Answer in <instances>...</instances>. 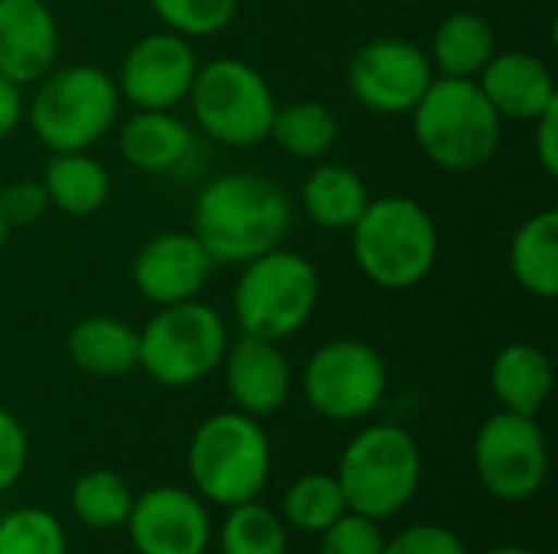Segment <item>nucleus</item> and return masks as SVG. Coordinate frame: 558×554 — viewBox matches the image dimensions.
<instances>
[{
  "instance_id": "f257e3e1",
  "label": "nucleus",
  "mask_w": 558,
  "mask_h": 554,
  "mask_svg": "<svg viewBox=\"0 0 558 554\" xmlns=\"http://www.w3.org/2000/svg\"><path fill=\"white\" fill-rule=\"evenodd\" d=\"M294 222L288 193L262 173L213 176L193 206V235L216 264H245L278 248Z\"/></svg>"
},
{
  "instance_id": "f03ea898",
  "label": "nucleus",
  "mask_w": 558,
  "mask_h": 554,
  "mask_svg": "<svg viewBox=\"0 0 558 554\" xmlns=\"http://www.w3.org/2000/svg\"><path fill=\"white\" fill-rule=\"evenodd\" d=\"M350 251L366 281L383 291H409L435 271L441 238L418 199L379 196L353 222Z\"/></svg>"
},
{
  "instance_id": "7ed1b4c3",
  "label": "nucleus",
  "mask_w": 558,
  "mask_h": 554,
  "mask_svg": "<svg viewBox=\"0 0 558 554\" xmlns=\"http://www.w3.org/2000/svg\"><path fill=\"white\" fill-rule=\"evenodd\" d=\"M409 118L418 150L448 173L481 170L504 140V118L490 108L474 78L435 75Z\"/></svg>"
},
{
  "instance_id": "20e7f679",
  "label": "nucleus",
  "mask_w": 558,
  "mask_h": 554,
  "mask_svg": "<svg viewBox=\"0 0 558 554\" xmlns=\"http://www.w3.org/2000/svg\"><path fill=\"white\" fill-rule=\"evenodd\" d=\"M186 473L193 493L222 509L258 500L271 477V441L262 421L239 408L209 415L190 438Z\"/></svg>"
},
{
  "instance_id": "39448f33",
  "label": "nucleus",
  "mask_w": 558,
  "mask_h": 554,
  "mask_svg": "<svg viewBox=\"0 0 558 554\" xmlns=\"http://www.w3.org/2000/svg\"><path fill=\"white\" fill-rule=\"evenodd\" d=\"M121 95L114 78L88 62L62 65L36 82L23 121L52 153L92 150L114 127Z\"/></svg>"
},
{
  "instance_id": "423d86ee",
  "label": "nucleus",
  "mask_w": 558,
  "mask_h": 554,
  "mask_svg": "<svg viewBox=\"0 0 558 554\" xmlns=\"http://www.w3.org/2000/svg\"><path fill=\"white\" fill-rule=\"evenodd\" d=\"M422 473V447L405 428L369 424L350 438L333 477L350 513L386 522L415 500Z\"/></svg>"
},
{
  "instance_id": "0eeeda50",
  "label": "nucleus",
  "mask_w": 558,
  "mask_h": 554,
  "mask_svg": "<svg viewBox=\"0 0 558 554\" xmlns=\"http://www.w3.org/2000/svg\"><path fill=\"white\" fill-rule=\"evenodd\" d=\"M320 304L314 261L291 248H271L242 264L232 291V317L245 336L281 343L301 333Z\"/></svg>"
},
{
  "instance_id": "6e6552de",
  "label": "nucleus",
  "mask_w": 558,
  "mask_h": 554,
  "mask_svg": "<svg viewBox=\"0 0 558 554\" xmlns=\"http://www.w3.org/2000/svg\"><path fill=\"white\" fill-rule=\"evenodd\" d=\"M226 346L229 330L216 307L199 297L167 304L137 330V369L163 389H190L222 366Z\"/></svg>"
},
{
  "instance_id": "1a4fd4ad",
  "label": "nucleus",
  "mask_w": 558,
  "mask_h": 554,
  "mask_svg": "<svg viewBox=\"0 0 558 554\" xmlns=\"http://www.w3.org/2000/svg\"><path fill=\"white\" fill-rule=\"evenodd\" d=\"M196 127L232 150H248L268 140L275 118V91L268 78L235 56L209 59L196 69L186 95Z\"/></svg>"
},
{
  "instance_id": "9d476101",
  "label": "nucleus",
  "mask_w": 558,
  "mask_h": 554,
  "mask_svg": "<svg viewBox=\"0 0 558 554\" xmlns=\"http://www.w3.org/2000/svg\"><path fill=\"white\" fill-rule=\"evenodd\" d=\"M389 392V369L366 340L340 336L311 353L301 372V395L324 421L350 424L369 418Z\"/></svg>"
},
{
  "instance_id": "9b49d317",
  "label": "nucleus",
  "mask_w": 558,
  "mask_h": 554,
  "mask_svg": "<svg viewBox=\"0 0 558 554\" xmlns=\"http://www.w3.org/2000/svg\"><path fill=\"white\" fill-rule=\"evenodd\" d=\"M471 464L494 500L526 503L549 480V444L536 418L500 408L477 428Z\"/></svg>"
},
{
  "instance_id": "f8f14e48",
  "label": "nucleus",
  "mask_w": 558,
  "mask_h": 554,
  "mask_svg": "<svg viewBox=\"0 0 558 554\" xmlns=\"http://www.w3.org/2000/svg\"><path fill=\"white\" fill-rule=\"evenodd\" d=\"M435 82L428 52L402 36H376L363 42L347 62V88L360 108L399 118L409 114L425 88Z\"/></svg>"
},
{
  "instance_id": "ddd939ff",
  "label": "nucleus",
  "mask_w": 558,
  "mask_h": 554,
  "mask_svg": "<svg viewBox=\"0 0 558 554\" xmlns=\"http://www.w3.org/2000/svg\"><path fill=\"white\" fill-rule=\"evenodd\" d=\"M199 59L193 39L157 29L141 36L121 59L118 69V95L134 108H177L186 101L190 85L196 78Z\"/></svg>"
},
{
  "instance_id": "4468645a",
  "label": "nucleus",
  "mask_w": 558,
  "mask_h": 554,
  "mask_svg": "<svg viewBox=\"0 0 558 554\" xmlns=\"http://www.w3.org/2000/svg\"><path fill=\"white\" fill-rule=\"evenodd\" d=\"M124 529L134 554H206L213 542L206 503L183 487H150L134 496Z\"/></svg>"
},
{
  "instance_id": "2eb2a0df",
  "label": "nucleus",
  "mask_w": 558,
  "mask_h": 554,
  "mask_svg": "<svg viewBox=\"0 0 558 554\" xmlns=\"http://www.w3.org/2000/svg\"><path fill=\"white\" fill-rule=\"evenodd\" d=\"M216 261L193 232L170 229L150 235L131 258L134 291L157 307L196 300L209 284Z\"/></svg>"
},
{
  "instance_id": "dca6fc26",
  "label": "nucleus",
  "mask_w": 558,
  "mask_h": 554,
  "mask_svg": "<svg viewBox=\"0 0 558 554\" xmlns=\"http://www.w3.org/2000/svg\"><path fill=\"white\" fill-rule=\"evenodd\" d=\"M219 369L226 376L232 405L252 418H268L281 411L284 402L291 398L294 372L281 346L271 340L245 336V333L235 343L229 340Z\"/></svg>"
},
{
  "instance_id": "f3484780",
  "label": "nucleus",
  "mask_w": 558,
  "mask_h": 554,
  "mask_svg": "<svg viewBox=\"0 0 558 554\" xmlns=\"http://www.w3.org/2000/svg\"><path fill=\"white\" fill-rule=\"evenodd\" d=\"M59 20L46 0H0V75L36 85L56 69Z\"/></svg>"
},
{
  "instance_id": "a211bd4d",
  "label": "nucleus",
  "mask_w": 558,
  "mask_h": 554,
  "mask_svg": "<svg viewBox=\"0 0 558 554\" xmlns=\"http://www.w3.org/2000/svg\"><path fill=\"white\" fill-rule=\"evenodd\" d=\"M504 121H536L558 101L553 69L530 49H497L474 78Z\"/></svg>"
},
{
  "instance_id": "6ab92c4d",
  "label": "nucleus",
  "mask_w": 558,
  "mask_h": 554,
  "mask_svg": "<svg viewBox=\"0 0 558 554\" xmlns=\"http://www.w3.org/2000/svg\"><path fill=\"white\" fill-rule=\"evenodd\" d=\"M118 150L141 173H167L190 157L193 127L170 108H137L118 131Z\"/></svg>"
},
{
  "instance_id": "aec40b11",
  "label": "nucleus",
  "mask_w": 558,
  "mask_h": 554,
  "mask_svg": "<svg viewBox=\"0 0 558 554\" xmlns=\"http://www.w3.org/2000/svg\"><path fill=\"white\" fill-rule=\"evenodd\" d=\"M553 359L536 343H507L490 362V392L504 411L536 418L553 395Z\"/></svg>"
},
{
  "instance_id": "412c9836",
  "label": "nucleus",
  "mask_w": 558,
  "mask_h": 554,
  "mask_svg": "<svg viewBox=\"0 0 558 554\" xmlns=\"http://www.w3.org/2000/svg\"><path fill=\"white\" fill-rule=\"evenodd\" d=\"M72 366L95 379H121L137 369V330L118 317L92 313L72 323L65 336Z\"/></svg>"
},
{
  "instance_id": "4be33fe9",
  "label": "nucleus",
  "mask_w": 558,
  "mask_h": 554,
  "mask_svg": "<svg viewBox=\"0 0 558 554\" xmlns=\"http://www.w3.org/2000/svg\"><path fill=\"white\" fill-rule=\"evenodd\" d=\"M369 206L363 176L343 163L317 160L301 183V212L327 232H350Z\"/></svg>"
},
{
  "instance_id": "5701e85b",
  "label": "nucleus",
  "mask_w": 558,
  "mask_h": 554,
  "mask_svg": "<svg viewBox=\"0 0 558 554\" xmlns=\"http://www.w3.org/2000/svg\"><path fill=\"white\" fill-rule=\"evenodd\" d=\"M425 52L432 59L435 75L477 78L497 52V29L477 10H454L435 26L432 46Z\"/></svg>"
},
{
  "instance_id": "b1692460",
  "label": "nucleus",
  "mask_w": 558,
  "mask_h": 554,
  "mask_svg": "<svg viewBox=\"0 0 558 554\" xmlns=\"http://www.w3.org/2000/svg\"><path fill=\"white\" fill-rule=\"evenodd\" d=\"M43 186L49 206L72 219L95 216L111 196V176L105 163H98L88 150L52 153L43 170Z\"/></svg>"
},
{
  "instance_id": "393cba45",
  "label": "nucleus",
  "mask_w": 558,
  "mask_h": 554,
  "mask_svg": "<svg viewBox=\"0 0 558 554\" xmlns=\"http://www.w3.org/2000/svg\"><path fill=\"white\" fill-rule=\"evenodd\" d=\"M510 271L513 281L539 297L556 300L558 297V212L543 209L530 216L510 242Z\"/></svg>"
},
{
  "instance_id": "a878e982",
  "label": "nucleus",
  "mask_w": 558,
  "mask_h": 554,
  "mask_svg": "<svg viewBox=\"0 0 558 554\" xmlns=\"http://www.w3.org/2000/svg\"><path fill=\"white\" fill-rule=\"evenodd\" d=\"M340 137V121L330 104L317 98H298L288 104L275 108L268 140H275L288 157L294 160H327L330 150L337 147Z\"/></svg>"
},
{
  "instance_id": "bb28decb",
  "label": "nucleus",
  "mask_w": 558,
  "mask_h": 554,
  "mask_svg": "<svg viewBox=\"0 0 558 554\" xmlns=\"http://www.w3.org/2000/svg\"><path fill=\"white\" fill-rule=\"evenodd\" d=\"M343 513H350V509H347L337 477L333 473H304L284 490L278 516L284 519V526H291L298 532L320 535Z\"/></svg>"
},
{
  "instance_id": "cd10ccee",
  "label": "nucleus",
  "mask_w": 558,
  "mask_h": 554,
  "mask_svg": "<svg viewBox=\"0 0 558 554\" xmlns=\"http://www.w3.org/2000/svg\"><path fill=\"white\" fill-rule=\"evenodd\" d=\"M134 493L128 480L114 470H88L72 483L69 506L75 519L95 532H111L121 529L128 513H131Z\"/></svg>"
},
{
  "instance_id": "c85d7f7f",
  "label": "nucleus",
  "mask_w": 558,
  "mask_h": 554,
  "mask_svg": "<svg viewBox=\"0 0 558 554\" xmlns=\"http://www.w3.org/2000/svg\"><path fill=\"white\" fill-rule=\"evenodd\" d=\"M219 554H288V526L258 500L229 506L219 526Z\"/></svg>"
},
{
  "instance_id": "c756f323",
  "label": "nucleus",
  "mask_w": 558,
  "mask_h": 554,
  "mask_svg": "<svg viewBox=\"0 0 558 554\" xmlns=\"http://www.w3.org/2000/svg\"><path fill=\"white\" fill-rule=\"evenodd\" d=\"M0 554H69V539L56 513L16 506L0 516Z\"/></svg>"
},
{
  "instance_id": "7c9ffc66",
  "label": "nucleus",
  "mask_w": 558,
  "mask_h": 554,
  "mask_svg": "<svg viewBox=\"0 0 558 554\" xmlns=\"http://www.w3.org/2000/svg\"><path fill=\"white\" fill-rule=\"evenodd\" d=\"M163 29L186 39H206L222 33L235 16L242 0H147Z\"/></svg>"
},
{
  "instance_id": "2f4dec72",
  "label": "nucleus",
  "mask_w": 558,
  "mask_h": 554,
  "mask_svg": "<svg viewBox=\"0 0 558 554\" xmlns=\"http://www.w3.org/2000/svg\"><path fill=\"white\" fill-rule=\"evenodd\" d=\"M386 535L376 519H366L360 513H343L330 529L320 532V552L317 554H383Z\"/></svg>"
},
{
  "instance_id": "473e14b6",
  "label": "nucleus",
  "mask_w": 558,
  "mask_h": 554,
  "mask_svg": "<svg viewBox=\"0 0 558 554\" xmlns=\"http://www.w3.org/2000/svg\"><path fill=\"white\" fill-rule=\"evenodd\" d=\"M383 554H471L461 535L438 522H415L399 535L386 539Z\"/></svg>"
},
{
  "instance_id": "72a5a7b5",
  "label": "nucleus",
  "mask_w": 558,
  "mask_h": 554,
  "mask_svg": "<svg viewBox=\"0 0 558 554\" xmlns=\"http://www.w3.org/2000/svg\"><path fill=\"white\" fill-rule=\"evenodd\" d=\"M49 196L43 180H13L0 189V216L10 229L39 222L49 212Z\"/></svg>"
},
{
  "instance_id": "f704fd0d",
  "label": "nucleus",
  "mask_w": 558,
  "mask_h": 554,
  "mask_svg": "<svg viewBox=\"0 0 558 554\" xmlns=\"http://www.w3.org/2000/svg\"><path fill=\"white\" fill-rule=\"evenodd\" d=\"M29 457V438L26 428L13 411L0 405V496L23 477Z\"/></svg>"
},
{
  "instance_id": "c9c22d12",
  "label": "nucleus",
  "mask_w": 558,
  "mask_h": 554,
  "mask_svg": "<svg viewBox=\"0 0 558 554\" xmlns=\"http://www.w3.org/2000/svg\"><path fill=\"white\" fill-rule=\"evenodd\" d=\"M533 153L546 176H558V101L533 121Z\"/></svg>"
},
{
  "instance_id": "e433bc0d",
  "label": "nucleus",
  "mask_w": 558,
  "mask_h": 554,
  "mask_svg": "<svg viewBox=\"0 0 558 554\" xmlns=\"http://www.w3.org/2000/svg\"><path fill=\"white\" fill-rule=\"evenodd\" d=\"M26 114V98H23V85L10 82L7 75H0V140H7Z\"/></svg>"
},
{
  "instance_id": "4c0bfd02",
  "label": "nucleus",
  "mask_w": 558,
  "mask_h": 554,
  "mask_svg": "<svg viewBox=\"0 0 558 554\" xmlns=\"http://www.w3.org/2000/svg\"><path fill=\"white\" fill-rule=\"evenodd\" d=\"M481 554H539L533 552V549H526V545H494V549H487V552Z\"/></svg>"
},
{
  "instance_id": "58836bf2",
  "label": "nucleus",
  "mask_w": 558,
  "mask_h": 554,
  "mask_svg": "<svg viewBox=\"0 0 558 554\" xmlns=\"http://www.w3.org/2000/svg\"><path fill=\"white\" fill-rule=\"evenodd\" d=\"M7 238H10V225H7L3 216H0V251H3V245H7Z\"/></svg>"
},
{
  "instance_id": "ea45409f",
  "label": "nucleus",
  "mask_w": 558,
  "mask_h": 554,
  "mask_svg": "<svg viewBox=\"0 0 558 554\" xmlns=\"http://www.w3.org/2000/svg\"><path fill=\"white\" fill-rule=\"evenodd\" d=\"M392 3H418V0H392Z\"/></svg>"
}]
</instances>
